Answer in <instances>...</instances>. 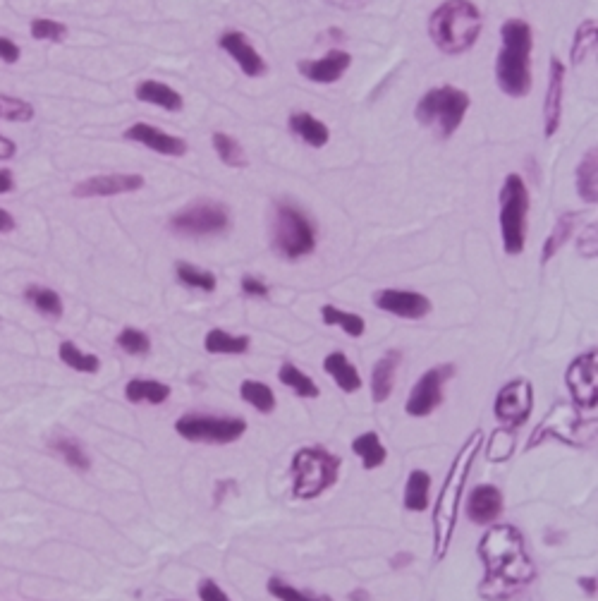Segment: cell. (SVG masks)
<instances>
[{"mask_svg":"<svg viewBox=\"0 0 598 601\" xmlns=\"http://www.w3.org/2000/svg\"><path fill=\"white\" fill-rule=\"evenodd\" d=\"M175 431L185 441L192 443H213V446H225V443L240 441L247 431V422L240 417H216V415H182L175 422Z\"/></svg>","mask_w":598,"mask_h":601,"instance_id":"cell-10","label":"cell"},{"mask_svg":"<svg viewBox=\"0 0 598 601\" xmlns=\"http://www.w3.org/2000/svg\"><path fill=\"white\" fill-rule=\"evenodd\" d=\"M400 352L388 350L371 369V396L376 403H386L395 388V372H398Z\"/></svg>","mask_w":598,"mask_h":601,"instance_id":"cell-22","label":"cell"},{"mask_svg":"<svg viewBox=\"0 0 598 601\" xmlns=\"http://www.w3.org/2000/svg\"><path fill=\"white\" fill-rule=\"evenodd\" d=\"M321 317H323V324H326V326H340V329H343L350 338H362L364 331H366L364 319L359 317V314L343 312V309H338L335 305H323L321 307Z\"/></svg>","mask_w":598,"mask_h":601,"instance_id":"cell-35","label":"cell"},{"mask_svg":"<svg viewBox=\"0 0 598 601\" xmlns=\"http://www.w3.org/2000/svg\"><path fill=\"white\" fill-rule=\"evenodd\" d=\"M32 36L39 41H63L67 34V27L53 20H34L32 22Z\"/></svg>","mask_w":598,"mask_h":601,"instance_id":"cell-45","label":"cell"},{"mask_svg":"<svg viewBox=\"0 0 598 601\" xmlns=\"http://www.w3.org/2000/svg\"><path fill=\"white\" fill-rule=\"evenodd\" d=\"M127 139H132V142L144 144V147H149L151 151H156V154L163 156H185L187 154V142L185 139L175 137V135H166L163 130H158L154 125H146V123H137L132 125L130 130L125 132Z\"/></svg>","mask_w":598,"mask_h":601,"instance_id":"cell-20","label":"cell"},{"mask_svg":"<svg viewBox=\"0 0 598 601\" xmlns=\"http://www.w3.org/2000/svg\"><path fill=\"white\" fill-rule=\"evenodd\" d=\"M204 348L211 355H244L249 350L247 336H233V333L223 329H213L206 333Z\"/></svg>","mask_w":598,"mask_h":601,"instance_id":"cell-31","label":"cell"},{"mask_svg":"<svg viewBox=\"0 0 598 601\" xmlns=\"http://www.w3.org/2000/svg\"><path fill=\"white\" fill-rule=\"evenodd\" d=\"M596 20H584L577 27L575 41H572V65H582V60L596 51Z\"/></svg>","mask_w":598,"mask_h":601,"instance_id":"cell-39","label":"cell"},{"mask_svg":"<svg viewBox=\"0 0 598 601\" xmlns=\"http://www.w3.org/2000/svg\"><path fill=\"white\" fill-rule=\"evenodd\" d=\"M278 379L280 384L292 388L299 398H319V386L314 384L309 374H304L302 369H297L292 362H285L283 367L278 369Z\"/></svg>","mask_w":598,"mask_h":601,"instance_id":"cell-32","label":"cell"},{"mask_svg":"<svg viewBox=\"0 0 598 601\" xmlns=\"http://www.w3.org/2000/svg\"><path fill=\"white\" fill-rule=\"evenodd\" d=\"M288 125H290L292 135H297L302 142H307L309 147H314V149L326 147L328 139H331L328 127L309 113H292Z\"/></svg>","mask_w":598,"mask_h":601,"instance_id":"cell-25","label":"cell"},{"mask_svg":"<svg viewBox=\"0 0 598 601\" xmlns=\"http://www.w3.org/2000/svg\"><path fill=\"white\" fill-rule=\"evenodd\" d=\"M115 341H118L122 352H127V355H134V357L149 355V350H151L149 336L139 329H122L120 336L115 338Z\"/></svg>","mask_w":598,"mask_h":601,"instance_id":"cell-43","label":"cell"},{"mask_svg":"<svg viewBox=\"0 0 598 601\" xmlns=\"http://www.w3.org/2000/svg\"><path fill=\"white\" fill-rule=\"evenodd\" d=\"M407 563H412V556H410V554H398V556L393 558V561H390V566L400 570V568H405Z\"/></svg>","mask_w":598,"mask_h":601,"instance_id":"cell-55","label":"cell"},{"mask_svg":"<svg viewBox=\"0 0 598 601\" xmlns=\"http://www.w3.org/2000/svg\"><path fill=\"white\" fill-rule=\"evenodd\" d=\"M350 601H371V597H369V592L366 590H355V592H350V597H347Z\"/></svg>","mask_w":598,"mask_h":601,"instance_id":"cell-56","label":"cell"},{"mask_svg":"<svg viewBox=\"0 0 598 601\" xmlns=\"http://www.w3.org/2000/svg\"><path fill=\"white\" fill-rule=\"evenodd\" d=\"M352 451L359 455L364 470H378L388 458L386 446H383L381 436H378L376 431H366V434L357 436V439L352 441Z\"/></svg>","mask_w":598,"mask_h":601,"instance_id":"cell-29","label":"cell"},{"mask_svg":"<svg viewBox=\"0 0 598 601\" xmlns=\"http://www.w3.org/2000/svg\"><path fill=\"white\" fill-rule=\"evenodd\" d=\"M0 60H3V63H8V65L17 63V60H20V46H17L15 41L5 39V36H0Z\"/></svg>","mask_w":598,"mask_h":601,"instance_id":"cell-49","label":"cell"},{"mask_svg":"<svg viewBox=\"0 0 598 601\" xmlns=\"http://www.w3.org/2000/svg\"><path fill=\"white\" fill-rule=\"evenodd\" d=\"M15 187V178L10 171H0V194H8Z\"/></svg>","mask_w":598,"mask_h":601,"instance_id":"cell-53","label":"cell"},{"mask_svg":"<svg viewBox=\"0 0 598 601\" xmlns=\"http://www.w3.org/2000/svg\"><path fill=\"white\" fill-rule=\"evenodd\" d=\"M10 230H15V218L5 209H0V233H10Z\"/></svg>","mask_w":598,"mask_h":601,"instance_id":"cell-52","label":"cell"},{"mask_svg":"<svg viewBox=\"0 0 598 601\" xmlns=\"http://www.w3.org/2000/svg\"><path fill=\"white\" fill-rule=\"evenodd\" d=\"M340 467H343V460L331 451H326V448H299L290 463L292 494H295V499H319L321 494H326L328 489H333L338 484Z\"/></svg>","mask_w":598,"mask_h":601,"instance_id":"cell-5","label":"cell"},{"mask_svg":"<svg viewBox=\"0 0 598 601\" xmlns=\"http://www.w3.org/2000/svg\"><path fill=\"white\" fill-rule=\"evenodd\" d=\"M34 118L32 103L15 99V96L0 94V120H15V123H29Z\"/></svg>","mask_w":598,"mask_h":601,"instance_id":"cell-42","label":"cell"},{"mask_svg":"<svg viewBox=\"0 0 598 601\" xmlns=\"http://www.w3.org/2000/svg\"><path fill=\"white\" fill-rule=\"evenodd\" d=\"M577 192L584 204L598 202V151L591 147L577 166Z\"/></svg>","mask_w":598,"mask_h":601,"instance_id":"cell-27","label":"cell"},{"mask_svg":"<svg viewBox=\"0 0 598 601\" xmlns=\"http://www.w3.org/2000/svg\"><path fill=\"white\" fill-rule=\"evenodd\" d=\"M15 151H17V144L12 142V139L0 135V161L12 159V156H15Z\"/></svg>","mask_w":598,"mask_h":601,"instance_id":"cell-50","label":"cell"},{"mask_svg":"<svg viewBox=\"0 0 598 601\" xmlns=\"http://www.w3.org/2000/svg\"><path fill=\"white\" fill-rule=\"evenodd\" d=\"M144 187V178L142 175L134 173H113V175H96V178H89L72 190V194L79 199H89V197H115V194H127V192H137Z\"/></svg>","mask_w":598,"mask_h":601,"instance_id":"cell-16","label":"cell"},{"mask_svg":"<svg viewBox=\"0 0 598 601\" xmlns=\"http://www.w3.org/2000/svg\"><path fill=\"white\" fill-rule=\"evenodd\" d=\"M481 12L472 0H445L433 10L429 32L433 44L448 56H460L477 44L481 34Z\"/></svg>","mask_w":598,"mask_h":601,"instance_id":"cell-4","label":"cell"},{"mask_svg":"<svg viewBox=\"0 0 598 601\" xmlns=\"http://www.w3.org/2000/svg\"><path fill=\"white\" fill-rule=\"evenodd\" d=\"M374 302L378 309L402 319H424L431 312L429 297L412 293V290H378V293H374Z\"/></svg>","mask_w":598,"mask_h":601,"instance_id":"cell-15","label":"cell"},{"mask_svg":"<svg viewBox=\"0 0 598 601\" xmlns=\"http://www.w3.org/2000/svg\"><path fill=\"white\" fill-rule=\"evenodd\" d=\"M326 3L335 5V8H343V10H357V8H364L369 0H326Z\"/></svg>","mask_w":598,"mask_h":601,"instance_id":"cell-51","label":"cell"},{"mask_svg":"<svg viewBox=\"0 0 598 601\" xmlns=\"http://www.w3.org/2000/svg\"><path fill=\"white\" fill-rule=\"evenodd\" d=\"M455 369L450 364L433 367L414 384L410 398L405 403V412L412 417H429L443 400V384L453 376Z\"/></svg>","mask_w":598,"mask_h":601,"instance_id":"cell-14","label":"cell"},{"mask_svg":"<svg viewBox=\"0 0 598 601\" xmlns=\"http://www.w3.org/2000/svg\"><path fill=\"white\" fill-rule=\"evenodd\" d=\"M481 448H484V431L477 429L474 434H469V439L462 443V448L457 451L455 460L450 463L448 475L441 491H438L436 506H433V558L443 561L448 556L450 544H453L455 527H457V513H460L462 491L467 487L469 472H472L474 460Z\"/></svg>","mask_w":598,"mask_h":601,"instance_id":"cell-2","label":"cell"},{"mask_svg":"<svg viewBox=\"0 0 598 601\" xmlns=\"http://www.w3.org/2000/svg\"><path fill=\"white\" fill-rule=\"evenodd\" d=\"M268 594L278 601H333L331 597H311V594L297 590V587L288 585V582L280 578L268 580Z\"/></svg>","mask_w":598,"mask_h":601,"instance_id":"cell-44","label":"cell"},{"mask_svg":"<svg viewBox=\"0 0 598 601\" xmlns=\"http://www.w3.org/2000/svg\"><path fill=\"white\" fill-rule=\"evenodd\" d=\"M577 218H579V214H575V211H570V214H563L558 218L553 233L548 235L546 242H543V252H541L543 264H546L553 254H558L560 247H563L565 242L572 238V233H575V226H577Z\"/></svg>","mask_w":598,"mask_h":601,"instance_id":"cell-34","label":"cell"},{"mask_svg":"<svg viewBox=\"0 0 598 601\" xmlns=\"http://www.w3.org/2000/svg\"><path fill=\"white\" fill-rule=\"evenodd\" d=\"M323 369L326 374L335 381V386L345 393H357L362 388V376H359L357 367L352 364L343 352H331V355L323 360Z\"/></svg>","mask_w":598,"mask_h":601,"instance_id":"cell-23","label":"cell"},{"mask_svg":"<svg viewBox=\"0 0 598 601\" xmlns=\"http://www.w3.org/2000/svg\"><path fill=\"white\" fill-rule=\"evenodd\" d=\"M512 451H515V436H512V429L493 431L486 448L488 460H491V463H505V460L512 455Z\"/></svg>","mask_w":598,"mask_h":601,"instance_id":"cell-41","label":"cell"},{"mask_svg":"<svg viewBox=\"0 0 598 601\" xmlns=\"http://www.w3.org/2000/svg\"><path fill=\"white\" fill-rule=\"evenodd\" d=\"M197 592L201 601H233L221 590V585L216 580H201Z\"/></svg>","mask_w":598,"mask_h":601,"instance_id":"cell-46","label":"cell"},{"mask_svg":"<svg viewBox=\"0 0 598 601\" xmlns=\"http://www.w3.org/2000/svg\"><path fill=\"white\" fill-rule=\"evenodd\" d=\"M24 300H27L36 312L44 314L48 319L63 317V300H60L56 290L44 288V285H29V288L24 290Z\"/></svg>","mask_w":598,"mask_h":601,"instance_id":"cell-30","label":"cell"},{"mask_svg":"<svg viewBox=\"0 0 598 601\" xmlns=\"http://www.w3.org/2000/svg\"><path fill=\"white\" fill-rule=\"evenodd\" d=\"M175 276H178V281L182 285H187V288L204 290V293H213L218 285L216 276H213L211 271L199 269V266L187 264V261H178V266H175Z\"/></svg>","mask_w":598,"mask_h":601,"instance_id":"cell-37","label":"cell"},{"mask_svg":"<svg viewBox=\"0 0 598 601\" xmlns=\"http://www.w3.org/2000/svg\"><path fill=\"white\" fill-rule=\"evenodd\" d=\"M503 513V494L493 484H479L467 499V518L474 525H491Z\"/></svg>","mask_w":598,"mask_h":601,"instance_id":"cell-21","label":"cell"},{"mask_svg":"<svg viewBox=\"0 0 598 601\" xmlns=\"http://www.w3.org/2000/svg\"><path fill=\"white\" fill-rule=\"evenodd\" d=\"M51 448L60 455V458L65 460L67 465L72 467V470L87 472L89 467H91L89 455L84 453V448L79 446V443L75 439H70V436H58V439H53L51 441Z\"/></svg>","mask_w":598,"mask_h":601,"instance_id":"cell-38","label":"cell"},{"mask_svg":"<svg viewBox=\"0 0 598 601\" xmlns=\"http://www.w3.org/2000/svg\"><path fill=\"white\" fill-rule=\"evenodd\" d=\"M527 214H529V192L524 180L517 173L505 178L500 187V235L508 254H520L527 242Z\"/></svg>","mask_w":598,"mask_h":601,"instance_id":"cell-7","label":"cell"},{"mask_svg":"<svg viewBox=\"0 0 598 601\" xmlns=\"http://www.w3.org/2000/svg\"><path fill=\"white\" fill-rule=\"evenodd\" d=\"M477 551L484 563V580L479 582V597L484 601H508L534 582L536 566L517 527H488L481 534Z\"/></svg>","mask_w":598,"mask_h":601,"instance_id":"cell-1","label":"cell"},{"mask_svg":"<svg viewBox=\"0 0 598 601\" xmlns=\"http://www.w3.org/2000/svg\"><path fill=\"white\" fill-rule=\"evenodd\" d=\"M352 65L350 53L345 51H331L326 58L316 60H299L297 70L311 82L319 84H333L345 75L347 68Z\"/></svg>","mask_w":598,"mask_h":601,"instance_id":"cell-19","label":"cell"},{"mask_svg":"<svg viewBox=\"0 0 598 601\" xmlns=\"http://www.w3.org/2000/svg\"><path fill=\"white\" fill-rule=\"evenodd\" d=\"M242 290H244V295H249V297H268V285L254 276L242 278Z\"/></svg>","mask_w":598,"mask_h":601,"instance_id":"cell-48","label":"cell"},{"mask_svg":"<svg viewBox=\"0 0 598 601\" xmlns=\"http://www.w3.org/2000/svg\"><path fill=\"white\" fill-rule=\"evenodd\" d=\"M587 427L589 422L584 420V417H579L575 405L558 400V403L546 412V417H543L539 427L534 429L532 439L527 441V451L529 448L541 446L546 439H555L560 443H567V446H584L589 439Z\"/></svg>","mask_w":598,"mask_h":601,"instance_id":"cell-9","label":"cell"},{"mask_svg":"<svg viewBox=\"0 0 598 601\" xmlns=\"http://www.w3.org/2000/svg\"><path fill=\"white\" fill-rule=\"evenodd\" d=\"M534 410V386L527 379H512L510 384H505L498 391L496 403H493V412L503 424L510 427H520L529 420Z\"/></svg>","mask_w":598,"mask_h":601,"instance_id":"cell-13","label":"cell"},{"mask_svg":"<svg viewBox=\"0 0 598 601\" xmlns=\"http://www.w3.org/2000/svg\"><path fill=\"white\" fill-rule=\"evenodd\" d=\"M240 396L244 403L252 405L256 412L271 415V412L276 410V393H273L271 386L261 384V381H242Z\"/></svg>","mask_w":598,"mask_h":601,"instance_id":"cell-33","label":"cell"},{"mask_svg":"<svg viewBox=\"0 0 598 601\" xmlns=\"http://www.w3.org/2000/svg\"><path fill=\"white\" fill-rule=\"evenodd\" d=\"M429 489H431V477L426 470H412L407 477L405 494H402V503H405L407 511L421 513L429 508Z\"/></svg>","mask_w":598,"mask_h":601,"instance_id":"cell-28","label":"cell"},{"mask_svg":"<svg viewBox=\"0 0 598 601\" xmlns=\"http://www.w3.org/2000/svg\"><path fill=\"white\" fill-rule=\"evenodd\" d=\"M469 103L472 101H469L467 91L457 87H438L421 96L414 115L424 127H438L443 137H450L465 120Z\"/></svg>","mask_w":598,"mask_h":601,"instance_id":"cell-8","label":"cell"},{"mask_svg":"<svg viewBox=\"0 0 598 601\" xmlns=\"http://www.w3.org/2000/svg\"><path fill=\"white\" fill-rule=\"evenodd\" d=\"M213 149H216L218 159H221L225 166L230 168H244L247 166V156H244V149L240 147L235 137L225 135V132H216L213 135Z\"/></svg>","mask_w":598,"mask_h":601,"instance_id":"cell-40","label":"cell"},{"mask_svg":"<svg viewBox=\"0 0 598 601\" xmlns=\"http://www.w3.org/2000/svg\"><path fill=\"white\" fill-rule=\"evenodd\" d=\"M230 226L228 209L218 202H199L187 206L170 218V230L180 238H211Z\"/></svg>","mask_w":598,"mask_h":601,"instance_id":"cell-11","label":"cell"},{"mask_svg":"<svg viewBox=\"0 0 598 601\" xmlns=\"http://www.w3.org/2000/svg\"><path fill=\"white\" fill-rule=\"evenodd\" d=\"M598 352H584L577 360H572L565 372V384L570 388V396L575 408L579 410H596L598 403Z\"/></svg>","mask_w":598,"mask_h":601,"instance_id":"cell-12","label":"cell"},{"mask_svg":"<svg viewBox=\"0 0 598 601\" xmlns=\"http://www.w3.org/2000/svg\"><path fill=\"white\" fill-rule=\"evenodd\" d=\"M500 39L503 48L496 60L498 87L503 94L520 99L532 89V27L524 20H508L500 27Z\"/></svg>","mask_w":598,"mask_h":601,"instance_id":"cell-3","label":"cell"},{"mask_svg":"<svg viewBox=\"0 0 598 601\" xmlns=\"http://www.w3.org/2000/svg\"><path fill=\"white\" fill-rule=\"evenodd\" d=\"M579 254L582 257H596V223H591V228L584 230V235L579 238Z\"/></svg>","mask_w":598,"mask_h":601,"instance_id":"cell-47","label":"cell"},{"mask_svg":"<svg viewBox=\"0 0 598 601\" xmlns=\"http://www.w3.org/2000/svg\"><path fill=\"white\" fill-rule=\"evenodd\" d=\"M137 99L144 103H151V106L163 108V111L170 113H178L182 111V106H185V101H182V96L175 91L173 87H168V84L163 82H142L137 87Z\"/></svg>","mask_w":598,"mask_h":601,"instance_id":"cell-24","label":"cell"},{"mask_svg":"<svg viewBox=\"0 0 598 601\" xmlns=\"http://www.w3.org/2000/svg\"><path fill=\"white\" fill-rule=\"evenodd\" d=\"M273 250L280 257L295 261L316 250V230L302 211L290 204H278L271 221Z\"/></svg>","mask_w":598,"mask_h":601,"instance_id":"cell-6","label":"cell"},{"mask_svg":"<svg viewBox=\"0 0 598 601\" xmlns=\"http://www.w3.org/2000/svg\"><path fill=\"white\" fill-rule=\"evenodd\" d=\"M58 357L63 360L65 367L75 369L82 374H96L101 369V360L89 352H82L72 341H63L58 348Z\"/></svg>","mask_w":598,"mask_h":601,"instance_id":"cell-36","label":"cell"},{"mask_svg":"<svg viewBox=\"0 0 598 601\" xmlns=\"http://www.w3.org/2000/svg\"><path fill=\"white\" fill-rule=\"evenodd\" d=\"M170 601H175V599H170Z\"/></svg>","mask_w":598,"mask_h":601,"instance_id":"cell-57","label":"cell"},{"mask_svg":"<svg viewBox=\"0 0 598 601\" xmlns=\"http://www.w3.org/2000/svg\"><path fill=\"white\" fill-rule=\"evenodd\" d=\"M218 46L228 53L230 58L240 65V70L247 77H261L266 75L268 65L266 60L256 53V48L249 44V39L240 32H225L221 39H218Z\"/></svg>","mask_w":598,"mask_h":601,"instance_id":"cell-18","label":"cell"},{"mask_svg":"<svg viewBox=\"0 0 598 601\" xmlns=\"http://www.w3.org/2000/svg\"><path fill=\"white\" fill-rule=\"evenodd\" d=\"M579 587H582L584 592L594 597V594H596V575H591V578H579Z\"/></svg>","mask_w":598,"mask_h":601,"instance_id":"cell-54","label":"cell"},{"mask_svg":"<svg viewBox=\"0 0 598 601\" xmlns=\"http://www.w3.org/2000/svg\"><path fill=\"white\" fill-rule=\"evenodd\" d=\"M125 398L134 405H163L170 398V386L154 379H132L125 386Z\"/></svg>","mask_w":598,"mask_h":601,"instance_id":"cell-26","label":"cell"},{"mask_svg":"<svg viewBox=\"0 0 598 601\" xmlns=\"http://www.w3.org/2000/svg\"><path fill=\"white\" fill-rule=\"evenodd\" d=\"M565 65L560 58L551 60V70H548V91H546V106H543V123H546V137L551 139L560 127L563 118V96H565Z\"/></svg>","mask_w":598,"mask_h":601,"instance_id":"cell-17","label":"cell"}]
</instances>
